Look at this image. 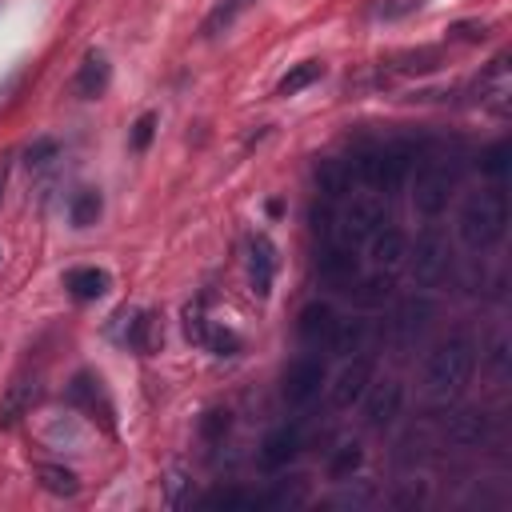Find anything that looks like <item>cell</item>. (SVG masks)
Instances as JSON below:
<instances>
[{"instance_id":"28","label":"cell","mask_w":512,"mask_h":512,"mask_svg":"<svg viewBox=\"0 0 512 512\" xmlns=\"http://www.w3.org/2000/svg\"><path fill=\"white\" fill-rule=\"evenodd\" d=\"M100 212H104V196L96 188H80L72 196V204H68V216H72L76 228H92L100 220Z\"/></svg>"},{"instance_id":"24","label":"cell","mask_w":512,"mask_h":512,"mask_svg":"<svg viewBox=\"0 0 512 512\" xmlns=\"http://www.w3.org/2000/svg\"><path fill=\"white\" fill-rule=\"evenodd\" d=\"M364 336H368V324L348 316V320H336V324H332V332H328L324 344H328L336 356H352V352L364 348Z\"/></svg>"},{"instance_id":"43","label":"cell","mask_w":512,"mask_h":512,"mask_svg":"<svg viewBox=\"0 0 512 512\" xmlns=\"http://www.w3.org/2000/svg\"><path fill=\"white\" fill-rule=\"evenodd\" d=\"M0 260H4V248H0Z\"/></svg>"},{"instance_id":"3","label":"cell","mask_w":512,"mask_h":512,"mask_svg":"<svg viewBox=\"0 0 512 512\" xmlns=\"http://www.w3.org/2000/svg\"><path fill=\"white\" fill-rule=\"evenodd\" d=\"M380 224H384V200H380L376 192H360V196L348 200V208H344L340 220H336V244L356 248V244H364Z\"/></svg>"},{"instance_id":"23","label":"cell","mask_w":512,"mask_h":512,"mask_svg":"<svg viewBox=\"0 0 512 512\" xmlns=\"http://www.w3.org/2000/svg\"><path fill=\"white\" fill-rule=\"evenodd\" d=\"M348 184H352V172L344 160H320L316 164V188L324 200H340L348 196Z\"/></svg>"},{"instance_id":"26","label":"cell","mask_w":512,"mask_h":512,"mask_svg":"<svg viewBox=\"0 0 512 512\" xmlns=\"http://www.w3.org/2000/svg\"><path fill=\"white\" fill-rule=\"evenodd\" d=\"M324 76V64L320 60H300V64H292L280 80H276V96H296V92H304L308 84H316Z\"/></svg>"},{"instance_id":"15","label":"cell","mask_w":512,"mask_h":512,"mask_svg":"<svg viewBox=\"0 0 512 512\" xmlns=\"http://www.w3.org/2000/svg\"><path fill=\"white\" fill-rule=\"evenodd\" d=\"M64 288H68L72 300L88 304V300H100L112 288V276L104 268H96V264H80V268H68L64 272Z\"/></svg>"},{"instance_id":"32","label":"cell","mask_w":512,"mask_h":512,"mask_svg":"<svg viewBox=\"0 0 512 512\" xmlns=\"http://www.w3.org/2000/svg\"><path fill=\"white\" fill-rule=\"evenodd\" d=\"M476 164H480V172H484V176H496V180H500V176L512 168V144H508V140L488 144V148L480 152V160H476Z\"/></svg>"},{"instance_id":"2","label":"cell","mask_w":512,"mask_h":512,"mask_svg":"<svg viewBox=\"0 0 512 512\" xmlns=\"http://www.w3.org/2000/svg\"><path fill=\"white\" fill-rule=\"evenodd\" d=\"M476 372V344L468 336H448L444 344L432 348L424 364V388L432 400H456Z\"/></svg>"},{"instance_id":"36","label":"cell","mask_w":512,"mask_h":512,"mask_svg":"<svg viewBox=\"0 0 512 512\" xmlns=\"http://www.w3.org/2000/svg\"><path fill=\"white\" fill-rule=\"evenodd\" d=\"M488 36H492L488 20H456V24H448V40H460V44H484Z\"/></svg>"},{"instance_id":"22","label":"cell","mask_w":512,"mask_h":512,"mask_svg":"<svg viewBox=\"0 0 512 512\" xmlns=\"http://www.w3.org/2000/svg\"><path fill=\"white\" fill-rule=\"evenodd\" d=\"M440 64H444V52H440V48H404V52L392 56V68H396L400 76H428V72H436Z\"/></svg>"},{"instance_id":"5","label":"cell","mask_w":512,"mask_h":512,"mask_svg":"<svg viewBox=\"0 0 512 512\" xmlns=\"http://www.w3.org/2000/svg\"><path fill=\"white\" fill-rule=\"evenodd\" d=\"M408 264H412V280L432 288L444 280L448 272V236L440 228H424L416 236V244H408Z\"/></svg>"},{"instance_id":"7","label":"cell","mask_w":512,"mask_h":512,"mask_svg":"<svg viewBox=\"0 0 512 512\" xmlns=\"http://www.w3.org/2000/svg\"><path fill=\"white\" fill-rule=\"evenodd\" d=\"M372 376H376V360H372V356H348L344 368L336 372V380L328 384V404H332V408H352V404H360V396H364V388L372 384Z\"/></svg>"},{"instance_id":"9","label":"cell","mask_w":512,"mask_h":512,"mask_svg":"<svg viewBox=\"0 0 512 512\" xmlns=\"http://www.w3.org/2000/svg\"><path fill=\"white\" fill-rule=\"evenodd\" d=\"M320 384H324V364L316 356H300V360L288 364L284 384H280V396H284V404L300 408V404H308L320 392Z\"/></svg>"},{"instance_id":"6","label":"cell","mask_w":512,"mask_h":512,"mask_svg":"<svg viewBox=\"0 0 512 512\" xmlns=\"http://www.w3.org/2000/svg\"><path fill=\"white\" fill-rule=\"evenodd\" d=\"M448 196H452V172L440 160H424L412 180V208L432 220L448 208Z\"/></svg>"},{"instance_id":"1","label":"cell","mask_w":512,"mask_h":512,"mask_svg":"<svg viewBox=\"0 0 512 512\" xmlns=\"http://www.w3.org/2000/svg\"><path fill=\"white\" fill-rule=\"evenodd\" d=\"M508 228V192L504 188H484V192H472L464 204H460V216H456V236L468 252H488L492 244H500Z\"/></svg>"},{"instance_id":"27","label":"cell","mask_w":512,"mask_h":512,"mask_svg":"<svg viewBox=\"0 0 512 512\" xmlns=\"http://www.w3.org/2000/svg\"><path fill=\"white\" fill-rule=\"evenodd\" d=\"M36 480H40V488L52 492V496H76V492H80L76 472L64 468V464H40V468H36Z\"/></svg>"},{"instance_id":"21","label":"cell","mask_w":512,"mask_h":512,"mask_svg":"<svg viewBox=\"0 0 512 512\" xmlns=\"http://www.w3.org/2000/svg\"><path fill=\"white\" fill-rule=\"evenodd\" d=\"M320 276H324L328 284H352V280L360 276V264H356L352 248H344V244L324 248V252H320Z\"/></svg>"},{"instance_id":"33","label":"cell","mask_w":512,"mask_h":512,"mask_svg":"<svg viewBox=\"0 0 512 512\" xmlns=\"http://www.w3.org/2000/svg\"><path fill=\"white\" fill-rule=\"evenodd\" d=\"M204 348L212 352V356H236L240 348H244V340H240V332L236 328H228V324H212L208 328V340H204Z\"/></svg>"},{"instance_id":"4","label":"cell","mask_w":512,"mask_h":512,"mask_svg":"<svg viewBox=\"0 0 512 512\" xmlns=\"http://www.w3.org/2000/svg\"><path fill=\"white\" fill-rule=\"evenodd\" d=\"M432 312H436V304H432L428 296H404V300L396 304L392 324H388V340H392V352H396V356H408V352L420 344V336L428 332Z\"/></svg>"},{"instance_id":"42","label":"cell","mask_w":512,"mask_h":512,"mask_svg":"<svg viewBox=\"0 0 512 512\" xmlns=\"http://www.w3.org/2000/svg\"><path fill=\"white\" fill-rule=\"evenodd\" d=\"M4 184H8V164L0 160V200H4Z\"/></svg>"},{"instance_id":"38","label":"cell","mask_w":512,"mask_h":512,"mask_svg":"<svg viewBox=\"0 0 512 512\" xmlns=\"http://www.w3.org/2000/svg\"><path fill=\"white\" fill-rule=\"evenodd\" d=\"M156 112H140L136 116V124H132V132H128V148L132 152H148V144H152V136H156Z\"/></svg>"},{"instance_id":"20","label":"cell","mask_w":512,"mask_h":512,"mask_svg":"<svg viewBox=\"0 0 512 512\" xmlns=\"http://www.w3.org/2000/svg\"><path fill=\"white\" fill-rule=\"evenodd\" d=\"M332 324H336V312H332L324 300L304 304V308H300V316H296V332H300V340H304V344H320V340H328Z\"/></svg>"},{"instance_id":"29","label":"cell","mask_w":512,"mask_h":512,"mask_svg":"<svg viewBox=\"0 0 512 512\" xmlns=\"http://www.w3.org/2000/svg\"><path fill=\"white\" fill-rule=\"evenodd\" d=\"M388 292H392V280H388V272H372V276H356V304H364V308H380L384 300H388Z\"/></svg>"},{"instance_id":"35","label":"cell","mask_w":512,"mask_h":512,"mask_svg":"<svg viewBox=\"0 0 512 512\" xmlns=\"http://www.w3.org/2000/svg\"><path fill=\"white\" fill-rule=\"evenodd\" d=\"M228 432H232V412H228V408H208V412L200 416V436H204V444H220Z\"/></svg>"},{"instance_id":"37","label":"cell","mask_w":512,"mask_h":512,"mask_svg":"<svg viewBox=\"0 0 512 512\" xmlns=\"http://www.w3.org/2000/svg\"><path fill=\"white\" fill-rule=\"evenodd\" d=\"M60 156V140L56 136H36L28 148H24V164L28 168H44V164H52Z\"/></svg>"},{"instance_id":"30","label":"cell","mask_w":512,"mask_h":512,"mask_svg":"<svg viewBox=\"0 0 512 512\" xmlns=\"http://www.w3.org/2000/svg\"><path fill=\"white\" fill-rule=\"evenodd\" d=\"M204 508H224V512H248V508H260V496H248L240 488H216L204 496Z\"/></svg>"},{"instance_id":"16","label":"cell","mask_w":512,"mask_h":512,"mask_svg":"<svg viewBox=\"0 0 512 512\" xmlns=\"http://www.w3.org/2000/svg\"><path fill=\"white\" fill-rule=\"evenodd\" d=\"M300 452V428L296 424H280V428H272L268 436H264V444H260V464L264 468H288V460Z\"/></svg>"},{"instance_id":"17","label":"cell","mask_w":512,"mask_h":512,"mask_svg":"<svg viewBox=\"0 0 512 512\" xmlns=\"http://www.w3.org/2000/svg\"><path fill=\"white\" fill-rule=\"evenodd\" d=\"M444 436H448L456 448H476V444H484V436H488V416H484L480 408H460L456 416H448Z\"/></svg>"},{"instance_id":"34","label":"cell","mask_w":512,"mask_h":512,"mask_svg":"<svg viewBox=\"0 0 512 512\" xmlns=\"http://www.w3.org/2000/svg\"><path fill=\"white\" fill-rule=\"evenodd\" d=\"M164 504L168 508H188L192 504V480L184 468H168L164 476Z\"/></svg>"},{"instance_id":"10","label":"cell","mask_w":512,"mask_h":512,"mask_svg":"<svg viewBox=\"0 0 512 512\" xmlns=\"http://www.w3.org/2000/svg\"><path fill=\"white\" fill-rule=\"evenodd\" d=\"M360 400H364V424L368 428H388L400 416V408H404V384L400 380L368 384Z\"/></svg>"},{"instance_id":"41","label":"cell","mask_w":512,"mask_h":512,"mask_svg":"<svg viewBox=\"0 0 512 512\" xmlns=\"http://www.w3.org/2000/svg\"><path fill=\"white\" fill-rule=\"evenodd\" d=\"M308 224H312V232H320V236H328V232H332V212H328V200L308 208Z\"/></svg>"},{"instance_id":"25","label":"cell","mask_w":512,"mask_h":512,"mask_svg":"<svg viewBox=\"0 0 512 512\" xmlns=\"http://www.w3.org/2000/svg\"><path fill=\"white\" fill-rule=\"evenodd\" d=\"M256 0H216V8L204 16V24H200V32L212 40V36H220V32H228L248 8H252Z\"/></svg>"},{"instance_id":"8","label":"cell","mask_w":512,"mask_h":512,"mask_svg":"<svg viewBox=\"0 0 512 512\" xmlns=\"http://www.w3.org/2000/svg\"><path fill=\"white\" fill-rule=\"evenodd\" d=\"M276 268H280V248L272 244L268 232H252V236H248V284H252V292H256L260 300L272 296Z\"/></svg>"},{"instance_id":"18","label":"cell","mask_w":512,"mask_h":512,"mask_svg":"<svg viewBox=\"0 0 512 512\" xmlns=\"http://www.w3.org/2000/svg\"><path fill=\"white\" fill-rule=\"evenodd\" d=\"M124 340H128L140 356H156L160 344H164V316H160V312H136Z\"/></svg>"},{"instance_id":"12","label":"cell","mask_w":512,"mask_h":512,"mask_svg":"<svg viewBox=\"0 0 512 512\" xmlns=\"http://www.w3.org/2000/svg\"><path fill=\"white\" fill-rule=\"evenodd\" d=\"M68 400H72L76 408H84L92 420H100L108 432H116V424H112V400L104 396V384H100L92 372H76V376H72Z\"/></svg>"},{"instance_id":"31","label":"cell","mask_w":512,"mask_h":512,"mask_svg":"<svg viewBox=\"0 0 512 512\" xmlns=\"http://www.w3.org/2000/svg\"><path fill=\"white\" fill-rule=\"evenodd\" d=\"M364 464V448L352 440V444H340L336 452H332V460H328V476L332 480H348L356 468Z\"/></svg>"},{"instance_id":"11","label":"cell","mask_w":512,"mask_h":512,"mask_svg":"<svg viewBox=\"0 0 512 512\" xmlns=\"http://www.w3.org/2000/svg\"><path fill=\"white\" fill-rule=\"evenodd\" d=\"M40 372H16L0 396V428L16 424L24 412H32V404L40 400Z\"/></svg>"},{"instance_id":"13","label":"cell","mask_w":512,"mask_h":512,"mask_svg":"<svg viewBox=\"0 0 512 512\" xmlns=\"http://www.w3.org/2000/svg\"><path fill=\"white\" fill-rule=\"evenodd\" d=\"M408 236L400 232V228H376L372 236H368V260H372V268H380V272H392L396 264H404L408 260Z\"/></svg>"},{"instance_id":"19","label":"cell","mask_w":512,"mask_h":512,"mask_svg":"<svg viewBox=\"0 0 512 512\" xmlns=\"http://www.w3.org/2000/svg\"><path fill=\"white\" fill-rule=\"evenodd\" d=\"M108 80H112L108 56H104V52H88V56L80 60V68H76V92H80L84 100H96V96H104Z\"/></svg>"},{"instance_id":"39","label":"cell","mask_w":512,"mask_h":512,"mask_svg":"<svg viewBox=\"0 0 512 512\" xmlns=\"http://www.w3.org/2000/svg\"><path fill=\"white\" fill-rule=\"evenodd\" d=\"M208 316H204V308L200 304H188L184 308V336H188V344H200L204 348V340H208Z\"/></svg>"},{"instance_id":"40","label":"cell","mask_w":512,"mask_h":512,"mask_svg":"<svg viewBox=\"0 0 512 512\" xmlns=\"http://www.w3.org/2000/svg\"><path fill=\"white\" fill-rule=\"evenodd\" d=\"M424 0H376L372 4V16L376 20H400V16H412Z\"/></svg>"},{"instance_id":"14","label":"cell","mask_w":512,"mask_h":512,"mask_svg":"<svg viewBox=\"0 0 512 512\" xmlns=\"http://www.w3.org/2000/svg\"><path fill=\"white\" fill-rule=\"evenodd\" d=\"M412 160H416V152H412V144H404V140L380 148V192H384V196L396 192V188L408 180Z\"/></svg>"}]
</instances>
